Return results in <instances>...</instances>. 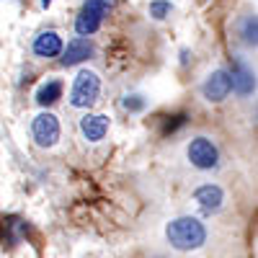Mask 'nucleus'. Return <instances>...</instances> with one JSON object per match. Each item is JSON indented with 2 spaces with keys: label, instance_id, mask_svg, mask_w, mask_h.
Returning <instances> with one entry per match:
<instances>
[{
  "label": "nucleus",
  "instance_id": "obj_1",
  "mask_svg": "<svg viewBox=\"0 0 258 258\" xmlns=\"http://www.w3.org/2000/svg\"><path fill=\"white\" fill-rule=\"evenodd\" d=\"M165 238L176 250H197L207 243V230L197 217H178L165 227Z\"/></svg>",
  "mask_w": 258,
  "mask_h": 258
},
{
  "label": "nucleus",
  "instance_id": "obj_2",
  "mask_svg": "<svg viewBox=\"0 0 258 258\" xmlns=\"http://www.w3.org/2000/svg\"><path fill=\"white\" fill-rule=\"evenodd\" d=\"M114 6H116V0H85L83 11L75 18V31L80 36L96 34L101 29V24H103V16L109 13Z\"/></svg>",
  "mask_w": 258,
  "mask_h": 258
},
{
  "label": "nucleus",
  "instance_id": "obj_3",
  "mask_svg": "<svg viewBox=\"0 0 258 258\" xmlns=\"http://www.w3.org/2000/svg\"><path fill=\"white\" fill-rule=\"evenodd\" d=\"M98 96H101V78L93 70H80L70 91V103L75 109H88L98 101Z\"/></svg>",
  "mask_w": 258,
  "mask_h": 258
},
{
  "label": "nucleus",
  "instance_id": "obj_4",
  "mask_svg": "<svg viewBox=\"0 0 258 258\" xmlns=\"http://www.w3.org/2000/svg\"><path fill=\"white\" fill-rule=\"evenodd\" d=\"M186 153H188V160L197 165V168H202V170L217 168V163H220V150H217V145H214L212 140H207V137L191 140V145H188Z\"/></svg>",
  "mask_w": 258,
  "mask_h": 258
},
{
  "label": "nucleus",
  "instance_id": "obj_5",
  "mask_svg": "<svg viewBox=\"0 0 258 258\" xmlns=\"http://www.w3.org/2000/svg\"><path fill=\"white\" fill-rule=\"evenodd\" d=\"M31 135L39 147H52L59 140V121L52 114H39L31 121Z\"/></svg>",
  "mask_w": 258,
  "mask_h": 258
},
{
  "label": "nucleus",
  "instance_id": "obj_6",
  "mask_svg": "<svg viewBox=\"0 0 258 258\" xmlns=\"http://www.w3.org/2000/svg\"><path fill=\"white\" fill-rule=\"evenodd\" d=\"M204 98L207 101H214V103H220V101H225L227 96H230V91H232V80H230V73H225V70H214L209 78H207V83H204Z\"/></svg>",
  "mask_w": 258,
  "mask_h": 258
},
{
  "label": "nucleus",
  "instance_id": "obj_7",
  "mask_svg": "<svg viewBox=\"0 0 258 258\" xmlns=\"http://www.w3.org/2000/svg\"><path fill=\"white\" fill-rule=\"evenodd\" d=\"M80 132H83V137L88 142L103 140L106 132H109V116H103V114H85L80 119Z\"/></svg>",
  "mask_w": 258,
  "mask_h": 258
},
{
  "label": "nucleus",
  "instance_id": "obj_8",
  "mask_svg": "<svg viewBox=\"0 0 258 258\" xmlns=\"http://www.w3.org/2000/svg\"><path fill=\"white\" fill-rule=\"evenodd\" d=\"M194 202H197L204 212H217L220 207H222V202H225V194H222V188L220 186H202V188H197L194 191Z\"/></svg>",
  "mask_w": 258,
  "mask_h": 258
},
{
  "label": "nucleus",
  "instance_id": "obj_9",
  "mask_svg": "<svg viewBox=\"0 0 258 258\" xmlns=\"http://www.w3.org/2000/svg\"><path fill=\"white\" fill-rule=\"evenodd\" d=\"M91 54H93V44L88 39H73L68 44V49H64V54H62V64L64 68H73V64L85 62Z\"/></svg>",
  "mask_w": 258,
  "mask_h": 258
},
{
  "label": "nucleus",
  "instance_id": "obj_10",
  "mask_svg": "<svg viewBox=\"0 0 258 258\" xmlns=\"http://www.w3.org/2000/svg\"><path fill=\"white\" fill-rule=\"evenodd\" d=\"M59 52H62V39L57 31H44L34 39V54L36 57L49 59V57H57Z\"/></svg>",
  "mask_w": 258,
  "mask_h": 258
},
{
  "label": "nucleus",
  "instance_id": "obj_11",
  "mask_svg": "<svg viewBox=\"0 0 258 258\" xmlns=\"http://www.w3.org/2000/svg\"><path fill=\"white\" fill-rule=\"evenodd\" d=\"M230 80H232V88L238 91L240 96H248V93L253 91V73L248 70V64H243L240 59L232 64V75H230Z\"/></svg>",
  "mask_w": 258,
  "mask_h": 258
},
{
  "label": "nucleus",
  "instance_id": "obj_12",
  "mask_svg": "<svg viewBox=\"0 0 258 258\" xmlns=\"http://www.w3.org/2000/svg\"><path fill=\"white\" fill-rule=\"evenodd\" d=\"M59 96H62V83L59 80H49V83H44L36 91V103L39 106H52Z\"/></svg>",
  "mask_w": 258,
  "mask_h": 258
},
{
  "label": "nucleus",
  "instance_id": "obj_13",
  "mask_svg": "<svg viewBox=\"0 0 258 258\" xmlns=\"http://www.w3.org/2000/svg\"><path fill=\"white\" fill-rule=\"evenodd\" d=\"M170 8L173 6H170L168 0H153V3H150V16L153 18H165L170 13Z\"/></svg>",
  "mask_w": 258,
  "mask_h": 258
},
{
  "label": "nucleus",
  "instance_id": "obj_14",
  "mask_svg": "<svg viewBox=\"0 0 258 258\" xmlns=\"http://www.w3.org/2000/svg\"><path fill=\"white\" fill-rule=\"evenodd\" d=\"M243 41L245 44H255V18H245V24H243Z\"/></svg>",
  "mask_w": 258,
  "mask_h": 258
},
{
  "label": "nucleus",
  "instance_id": "obj_15",
  "mask_svg": "<svg viewBox=\"0 0 258 258\" xmlns=\"http://www.w3.org/2000/svg\"><path fill=\"white\" fill-rule=\"evenodd\" d=\"M124 109H126V111H140V109H145V101H142L140 96H132V98L124 101Z\"/></svg>",
  "mask_w": 258,
  "mask_h": 258
},
{
  "label": "nucleus",
  "instance_id": "obj_16",
  "mask_svg": "<svg viewBox=\"0 0 258 258\" xmlns=\"http://www.w3.org/2000/svg\"><path fill=\"white\" fill-rule=\"evenodd\" d=\"M52 3H54V0H41V8H49Z\"/></svg>",
  "mask_w": 258,
  "mask_h": 258
},
{
  "label": "nucleus",
  "instance_id": "obj_17",
  "mask_svg": "<svg viewBox=\"0 0 258 258\" xmlns=\"http://www.w3.org/2000/svg\"><path fill=\"white\" fill-rule=\"evenodd\" d=\"M0 225H3V222H0ZM0 235H3V232H0Z\"/></svg>",
  "mask_w": 258,
  "mask_h": 258
}]
</instances>
